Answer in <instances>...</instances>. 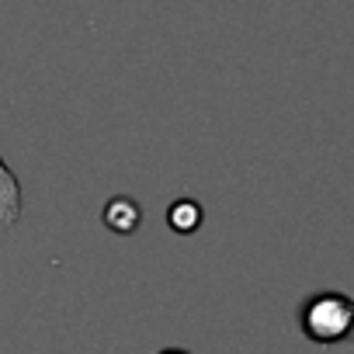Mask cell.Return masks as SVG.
I'll return each mask as SVG.
<instances>
[{
    "mask_svg": "<svg viewBox=\"0 0 354 354\" xmlns=\"http://www.w3.org/2000/svg\"><path fill=\"white\" fill-rule=\"evenodd\" d=\"M101 223H104L111 233H118V236H132V233L142 226V209H139V202L118 195V198H111V202L101 209Z\"/></svg>",
    "mask_w": 354,
    "mask_h": 354,
    "instance_id": "7a4b0ae2",
    "label": "cell"
},
{
    "mask_svg": "<svg viewBox=\"0 0 354 354\" xmlns=\"http://www.w3.org/2000/svg\"><path fill=\"white\" fill-rule=\"evenodd\" d=\"M160 354H188V351H185V347H163Z\"/></svg>",
    "mask_w": 354,
    "mask_h": 354,
    "instance_id": "5b68a950",
    "label": "cell"
},
{
    "mask_svg": "<svg viewBox=\"0 0 354 354\" xmlns=\"http://www.w3.org/2000/svg\"><path fill=\"white\" fill-rule=\"evenodd\" d=\"M21 219V181L18 174L8 167V160L0 156V226H18Z\"/></svg>",
    "mask_w": 354,
    "mask_h": 354,
    "instance_id": "3957f363",
    "label": "cell"
},
{
    "mask_svg": "<svg viewBox=\"0 0 354 354\" xmlns=\"http://www.w3.org/2000/svg\"><path fill=\"white\" fill-rule=\"evenodd\" d=\"M299 330L319 347L351 340L354 333V299L347 292H313L299 306Z\"/></svg>",
    "mask_w": 354,
    "mask_h": 354,
    "instance_id": "6da1fadb",
    "label": "cell"
},
{
    "mask_svg": "<svg viewBox=\"0 0 354 354\" xmlns=\"http://www.w3.org/2000/svg\"><path fill=\"white\" fill-rule=\"evenodd\" d=\"M202 223H205V209H202V202H195V198H177V202H170V209H167V226H170L177 236H192V233H198Z\"/></svg>",
    "mask_w": 354,
    "mask_h": 354,
    "instance_id": "277c9868",
    "label": "cell"
}]
</instances>
